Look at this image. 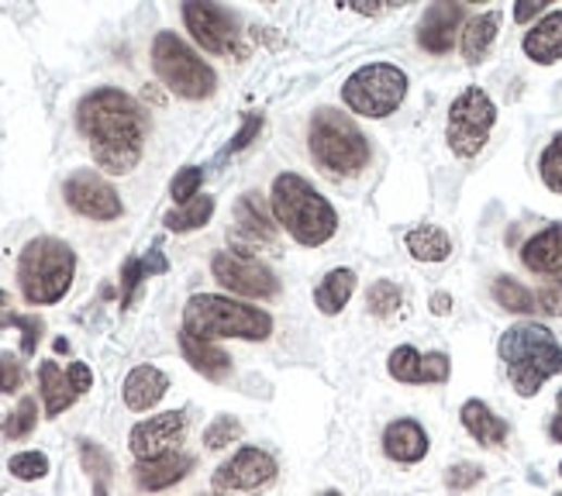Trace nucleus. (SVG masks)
<instances>
[{"instance_id": "f257e3e1", "label": "nucleus", "mask_w": 562, "mask_h": 496, "mask_svg": "<svg viewBox=\"0 0 562 496\" xmlns=\"http://www.w3.org/2000/svg\"><path fill=\"white\" fill-rule=\"evenodd\" d=\"M76 128L87 138L93 163L111 176H128L146 152L149 114L117 87H97L76 104Z\"/></svg>"}, {"instance_id": "f03ea898", "label": "nucleus", "mask_w": 562, "mask_h": 496, "mask_svg": "<svg viewBox=\"0 0 562 496\" xmlns=\"http://www.w3.org/2000/svg\"><path fill=\"white\" fill-rule=\"evenodd\" d=\"M270 207H273L276 225H284V231L294 242L308 249H321L325 242H332L338 231L335 207L297 173L276 176L270 190Z\"/></svg>"}, {"instance_id": "7ed1b4c3", "label": "nucleus", "mask_w": 562, "mask_h": 496, "mask_svg": "<svg viewBox=\"0 0 562 496\" xmlns=\"http://www.w3.org/2000/svg\"><path fill=\"white\" fill-rule=\"evenodd\" d=\"M200 342L217 339H242V342H266L273 334V317L252 304L232 301L221 293H193L184 307V328Z\"/></svg>"}, {"instance_id": "20e7f679", "label": "nucleus", "mask_w": 562, "mask_h": 496, "mask_svg": "<svg viewBox=\"0 0 562 496\" xmlns=\"http://www.w3.org/2000/svg\"><path fill=\"white\" fill-rule=\"evenodd\" d=\"M500 359L508 366V380L521 396H535L541 383L562 372V345L538 321H521L500 334Z\"/></svg>"}, {"instance_id": "39448f33", "label": "nucleus", "mask_w": 562, "mask_h": 496, "mask_svg": "<svg viewBox=\"0 0 562 496\" xmlns=\"http://www.w3.org/2000/svg\"><path fill=\"white\" fill-rule=\"evenodd\" d=\"M76 276V252L63 238L38 234L17 255V283H22L25 301L35 307L59 304L73 287Z\"/></svg>"}, {"instance_id": "423d86ee", "label": "nucleus", "mask_w": 562, "mask_h": 496, "mask_svg": "<svg viewBox=\"0 0 562 496\" xmlns=\"http://www.w3.org/2000/svg\"><path fill=\"white\" fill-rule=\"evenodd\" d=\"M308 149L311 158L328 169L332 176H359L370 166V138L359 131V125L349 114L335 111V107H321L314 111L311 125H308Z\"/></svg>"}, {"instance_id": "0eeeda50", "label": "nucleus", "mask_w": 562, "mask_h": 496, "mask_svg": "<svg viewBox=\"0 0 562 496\" xmlns=\"http://www.w3.org/2000/svg\"><path fill=\"white\" fill-rule=\"evenodd\" d=\"M152 69L176 97H187V101H204V97H211L214 87H217L214 69L184 42V38L173 35V31H159L155 35V42H152Z\"/></svg>"}, {"instance_id": "6e6552de", "label": "nucleus", "mask_w": 562, "mask_h": 496, "mask_svg": "<svg viewBox=\"0 0 562 496\" xmlns=\"http://www.w3.org/2000/svg\"><path fill=\"white\" fill-rule=\"evenodd\" d=\"M408 97V73L394 66V63H370L363 69H355L346 87H342V101L349 104L352 114L363 117H390Z\"/></svg>"}, {"instance_id": "1a4fd4ad", "label": "nucleus", "mask_w": 562, "mask_h": 496, "mask_svg": "<svg viewBox=\"0 0 562 496\" xmlns=\"http://www.w3.org/2000/svg\"><path fill=\"white\" fill-rule=\"evenodd\" d=\"M494 125H497V104L490 101V93L484 87H466L449 104L446 142H449L452 155L476 158L490 142Z\"/></svg>"}, {"instance_id": "9d476101", "label": "nucleus", "mask_w": 562, "mask_h": 496, "mask_svg": "<svg viewBox=\"0 0 562 496\" xmlns=\"http://www.w3.org/2000/svg\"><path fill=\"white\" fill-rule=\"evenodd\" d=\"M184 25L193 35V42L211 55L246 59L242 25H238L235 11L221 4H184Z\"/></svg>"}, {"instance_id": "9b49d317", "label": "nucleus", "mask_w": 562, "mask_h": 496, "mask_svg": "<svg viewBox=\"0 0 562 496\" xmlns=\"http://www.w3.org/2000/svg\"><path fill=\"white\" fill-rule=\"evenodd\" d=\"M63 196H66L70 211L87 217V221L108 225L125 214V204H122V196H117V190L93 169H76L63 183Z\"/></svg>"}, {"instance_id": "f8f14e48", "label": "nucleus", "mask_w": 562, "mask_h": 496, "mask_svg": "<svg viewBox=\"0 0 562 496\" xmlns=\"http://www.w3.org/2000/svg\"><path fill=\"white\" fill-rule=\"evenodd\" d=\"M211 272L214 280L225 287L235 296H252V301H270V296L279 293L276 276L255 259H246L238 252H217L211 259Z\"/></svg>"}, {"instance_id": "ddd939ff", "label": "nucleus", "mask_w": 562, "mask_h": 496, "mask_svg": "<svg viewBox=\"0 0 562 496\" xmlns=\"http://www.w3.org/2000/svg\"><path fill=\"white\" fill-rule=\"evenodd\" d=\"M276 480V459L266 448L246 445L238 448L228 462H221L214 472V489H238V493H255Z\"/></svg>"}, {"instance_id": "4468645a", "label": "nucleus", "mask_w": 562, "mask_h": 496, "mask_svg": "<svg viewBox=\"0 0 562 496\" xmlns=\"http://www.w3.org/2000/svg\"><path fill=\"white\" fill-rule=\"evenodd\" d=\"M184 434H187V414L166 410V414H155L149 421H138L128 434V448L138 462L159 459V455L176 452V445L184 442Z\"/></svg>"}, {"instance_id": "2eb2a0df", "label": "nucleus", "mask_w": 562, "mask_h": 496, "mask_svg": "<svg viewBox=\"0 0 562 496\" xmlns=\"http://www.w3.org/2000/svg\"><path fill=\"white\" fill-rule=\"evenodd\" d=\"M387 372L397 383H411V386H432V383H446L452 363L446 352H417L414 345H397L387 359Z\"/></svg>"}, {"instance_id": "dca6fc26", "label": "nucleus", "mask_w": 562, "mask_h": 496, "mask_svg": "<svg viewBox=\"0 0 562 496\" xmlns=\"http://www.w3.org/2000/svg\"><path fill=\"white\" fill-rule=\"evenodd\" d=\"M466 25V8L463 4H432L421 14L417 25V46L432 52V55H446L455 49L459 35Z\"/></svg>"}, {"instance_id": "f3484780", "label": "nucleus", "mask_w": 562, "mask_h": 496, "mask_svg": "<svg viewBox=\"0 0 562 496\" xmlns=\"http://www.w3.org/2000/svg\"><path fill=\"white\" fill-rule=\"evenodd\" d=\"M193 469V459L184 452H170V455H159V459H146V462H135L132 475H135V486L146 489V493H159V489H170L179 480H187Z\"/></svg>"}, {"instance_id": "a211bd4d", "label": "nucleus", "mask_w": 562, "mask_h": 496, "mask_svg": "<svg viewBox=\"0 0 562 496\" xmlns=\"http://www.w3.org/2000/svg\"><path fill=\"white\" fill-rule=\"evenodd\" d=\"M521 263L535 276H562V221L532 234L521 249Z\"/></svg>"}, {"instance_id": "6ab92c4d", "label": "nucleus", "mask_w": 562, "mask_h": 496, "mask_svg": "<svg viewBox=\"0 0 562 496\" xmlns=\"http://www.w3.org/2000/svg\"><path fill=\"white\" fill-rule=\"evenodd\" d=\"M166 390H170V376L163 369H155V366H135L125 376L122 400H125L128 410L146 414V410H152L159 400H163Z\"/></svg>"}, {"instance_id": "aec40b11", "label": "nucleus", "mask_w": 562, "mask_h": 496, "mask_svg": "<svg viewBox=\"0 0 562 496\" xmlns=\"http://www.w3.org/2000/svg\"><path fill=\"white\" fill-rule=\"evenodd\" d=\"M384 452H387V459H394L400 466H414L428 455V434L417 421L400 418V421L387 424V431H384Z\"/></svg>"}, {"instance_id": "412c9836", "label": "nucleus", "mask_w": 562, "mask_h": 496, "mask_svg": "<svg viewBox=\"0 0 562 496\" xmlns=\"http://www.w3.org/2000/svg\"><path fill=\"white\" fill-rule=\"evenodd\" d=\"M235 225H238V238H246L252 245H263L276 238V225L273 214L263 201V193H242L235 201Z\"/></svg>"}, {"instance_id": "4be33fe9", "label": "nucleus", "mask_w": 562, "mask_h": 496, "mask_svg": "<svg viewBox=\"0 0 562 496\" xmlns=\"http://www.w3.org/2000/svg\"><path fill=\"white\" fill-rule=\"evenodd\" d=\"M179 352H184L190 369L200 372L211 383H221L232 376V355L225 348H217L214 342H200V339H193V334L179 331Z\"/></svg>"}, {"instance_id": "5701e85b", "label": "nucleus", "mask_w": 562, "mask_h": 496, "mask_svg": "<svg viewBox=\"0 0 562 496\" xmlns=\"http://www.w3.org/2000/svg\"><path fill=\"white\" fill-rule=\"evenodd\" d=\"M525 55L538 66H552L562 59V11H549L541 22L532 25V31L521 42Z\"/></svg>"}, {"instance_id": "b1692460", "label": "nucleus", "mask_w": 562, "mask_h": 496, "mask_svg": "<svg viewBox=\"0 0 562 496\" xmlns=\"http://www.w3.org/2000/svg\"><path fill=\"white\" fill-rule=\"evenodd\" d=\"M497 31H500V11H484V14L466 17L463 35H459V49H463V59L470 66L484 63L487 52L497 42Z\"/></svg>"}, {"instance_id": "393cba45", "label": "nucleus", "mask_w": 562, "mask_h": 496, "mask_svg": "<svg viewBox=\"0 0 562 496\" xmlns=\"http://www.w3.org/2000/svg\"><path fill=\"white\" fill-rule=\"evenodd\" d=\"M459 418H463V428L473 434V442L484 445V448H500L511 434L508 421L497 418L484 400H466L463 410H459Z\"/></svg>"}, {"instance_id": "a878e982", "label": "nucleus", "mask_w": 562, "mask_h": 496, "mask_svg": "<svg viewBox=\"0 0 562 496\" xmlns=\"http://www.w3.org/2000/svg\"><path fill=\"white\" fill-rule=\"evenodd\" d=\"M38 390H42L46 418H59V414L70 410L76 404V390L70 386V376L59 369L55 363L38 366Z\"/></svg>"}, {"instance_id": "bb28decb", "label": "nucleus", "mask_w": 562, "mask_h": 496, "mask_svg": "<svg viewBox=\"0 0 562 496\" xmlns=\"http://www.w3.org/2000/svg\"><path fill=\"white\" fill-rule=\"evenodd\" d=\"M404 245L417 263H446L452 255V238L438 225H417L404 234Z\"/></svg>"}, {"instance_id": "cd10ccee", "label": "nucleus", "mask_w": 562, "mask_h": 496, "mask_svg": "<svg viewBox=\"0 0 562 496\" xmlns=\"http://www.w3.org/2000/svg\"><path fill=\"white\" fill-rule=\"evenodd\" d=\"M352 290H355V272L352 269H332L325 280H321V287L314 290V304L321 314L332 317L349 304Z\"/></svg>"}, {"instance_id": "c85d7f7f", "label": "nucleus", "mask_w": 562, "mask_h": 496, "mask_svg": "<svg viewBox=\"0 0 562 496\" xmlns=\"http://www.w3.org/2000/svg\"><path fill=\"white\" fill-rule=\"evenodd\" d=\"M214 196H193L190 204L184 207H173L166 217H163V225L173 231V234H187V231H197V228H204L211 221V214H214Z\"/></svg>"}, {"instance_id": "c756f323", "label": "nucleus", "mask_w": 562, "mask_h": 496, "mask_svg": "<svg viewBox=\"0 0 562 496\" xmlns=\"http://www.w3.org/2000/svg\"><path fill=\"white\" fill-rule=\"evenodd\" d=\"M494 301L508 314H535L538 310L535 293L528 287H521L514 276H497V280H494Z\"/></svg>"}, {"instance_id": "7c9ffc66", "label": "nucleus", "mask_w": 562, "mask_h": 496, "mask_svg": "<svg viewBox=\"0 0 562 496\" xmlns=\"http://www.w3.org/2000/svg\"><path fill=\"white\" fill-rule=\"evenodd\" d=\"M79 462L90 472L93 480V496H108V483H111V459L108 452L93 445V442H79Z\"/></svg>"}, {"instance_id": "2f4dec72", "label": "nucleus", "mask_w": 562, "mask_h": 496, "mask_svg": "<svg viewBox=\"0 0 562 496\" xmlns=\"http://www.w3.org/2000/svg\"><path fill=\"white\" fill-rule=\"evenodd\" d=\"M35 424H38V404L32 400V396H25V400L17 404V410H11L8 418H4L0 431H4V438L17 442V438H28Z\"/></svg>"}, {"instance_id": "473e14b6", "label": "nucleus", "mask_w": 562, "mask_h": 496, "mask_svg": "<svg viewBox=\"0 0 562 496\" xmlns=\"http://www.w3.org/2000/svg\"><path fill=\"white\" fill-rule=\"evenodd\" d=\"M538 173H541V183H546L552 193H562V131L552 138L546 149H541Z\"/></svg>"}, {"instance_id": "72a5a7b5", "label": "nucleus", "mask_w": 562, "mask_h": 496, "mask_svg": "<svg viewBox=\"0 0 562 496\" xmlns=\"http://www.w3.org/2000/svg\"><path fill=\"white\" fill-rule=\"evenodd\" d=\"M400 301H404V293H400V287L394 280H376L370 290H366V307L376 314V317H390Z\"/></svg>"}, {"instance_id": "f704fd0d", "label": "nucleus", "mask_w": 562, "mask_h": 496, "mask_svg": "<svg viewBox=\"0 0 562 496\" xmlns=\"http://www.w3.org/2000/svg\"><path fill=\"white\" fill-rule=\"evenodd\" d=\"M8 472L22 483H35L49 472V459H46V452H17V455H11Z\"/></svg>"}, {"instance_id": "c9c22d12", "label": "nucleus", "mask_w": 562, "mask_h": 496, "mask_svg": "<svg viewBox=\"0 0 562 496\" xmlns=\"http://www.w3.org/2000/svg\"><path fill=\"white\" fill-rule=\"evenodd\" d=\"M200 183H204V169L200 166H184L173 180H170V196L176 201V207L190 204L193 196H200Z\"/></svg>"}, {"instance_id": "e433bc0d", "label": "nucleus", "mask_w": 562, "mask_h": 496, "mask_svg": "<svg viewBox=\"0 0 562 496\" xmlns=\"http://www.w3.org/2000/svg\"><path fill=\"white\" fill-rule=\"evenodd\" d=\"M238 438H242V421H238V418H228V414H221V418H214V421L208 424V431H204V445H208L211 452L228 448V445H235Z\"/></svg>"}, {"instance_id": "4c0bfd02", "label": "nucleus", "mask_w": 562, "mask_h": 496, "mask_svg": "<svg viewBox=\"0 0 562 496\" xmlns=\"http://www.w3.org/2000/svg\"><path fill=\"white\" fill-rule=\"evenodd\" d=\"M263 128H266V117L263 114H246V122H242V128L235 131V138L225 145V152H221V163H225V158H232V155H238V152H246L259 135H263Z\"/></svg>"}, {"instance_id": "58836bf2", "label": "nucleus", "mask_w": 562, "mask_h": 496, "mask_svg": "<svg viewBox=\"0 0 562 496\" xmlns=\"http://www.w3.org/2000/svg\"><path fill=\"white\" fill-rule=\"evenodd\" d=\"M484 475H487L484 466H476V462H455V466L446 469V486L452 493H466V489L484 483Z\"/></svg>"}, {"instance_id": "ea45409f", "label": "nucleus", "mask_w": 562, "mask_h": 496, "mask_svg": "<svg viewBox=\"0 0 562 496\" xmlns=\"http://www.w3.org/2000/svg\"><path fill=\"white\" fill-rule=\"evenodd\" d=\"M0 325H11V328L22 331V352H25V355H35V352H38V339H42V331H46L42 317H22V314H11V317H4V321H0Z\"/></svg>"}, {"instance_id": "a19ab883", "label": "nucleus", "mask_w": 562, "mask_h": 496, "mask_svg": "<svg viewBox=\"0 0 562 496\" xmlns=\"http://www.w3.org/2000/svg\"><path fill=\"white\" fill-rule=\"evenodd\" d=\"M142 280H146V266L138 255H132V259H125V266H122V307H132Z\"/></svg>"}, {"instance_id": "79ce46f5", "label": "nucleus", "mask_w": 562, "mask_h": 496, "mask_svg": "<svg viewBox=\"0 0 562 496\" xmlns=\"http://www.w3.org/2000/svg\"><path fill=\"white\" fill-rule=\"evenodd\" d=\"M535 304H538L541 314L562 317V276H555V280H549L546 287L535 293Z\"/></svg>"}, {"instance_id": "37998d69", "label": "nucleus", "mask_w": 562, "mask_h": 496, "mask_svg": "<svg viewBox=\"0 0 562 496\" xmlns=\"http://www.w3.org/2000/svg\"><path fill=\"white\" fill-rule=\"evenodd\" d=\"M25 383V369L14 355H0V393H17Z\"/></svg>"}, {"instance_id": "c03bdc74", "label": "nucleus", "mask_w": 562, "mask_h": 496, "mask_svg": "<svg viewBox=\"0 0 562 496\" xmlns=\"http://www.w3.org/2000/svg\"><path fill=\"white\" fill-rule=\"evenodd\" d=\"M546 0H521V4H514V22L517 25H528V22H541V17H546Z\"/></svg>"}, {"instance_id": "a18cd8bd", "label": "nucleus", "mask_w": 562, "mask_h": 496, "mask_svg": "<svg viewBox=\"0 0 562 496\" xmlns=\"http://www.w3.org/2000/svg\"><path fill=\"white\" fill-rule=\"evenodd\" d=\"M66 376H70V386L76 390V396H79V393H87V390L93 386V372H90V366H87V363H70Z\"/></svg>"}, {"instance_id": "49530a36", "label": "nucleus", "mask_w": 562, "mask_h": 496, "mask_svg": "<svg viewBox=\"0 0 562 496\" xmlns=\"http://www.w3.org/2000/svg\"><path fill=\"white\" fill-rule=\"evenodd\" d=\"M428 307H432V314H438V317H446V314H452V296H449L446 290H438V293H432V301H428Z\"/></svg>"}, {"instance_id": "de8ad7c7", "label": "nucleus", "mask_w": 562, "mask_h": 496, "mask_svg": "<svg viewBox=\"0 0 562 496\" xmlns=\"http://www.w3.org/2000/svg\"><path fill=\"white\" fill-rule=\"evenodd\" d=\"M142 266H146V276H155V272H166V269H170V263L163 259V252H159V249H152V252L146 255Z\"/></svg>"}, {"instance_id": "09e8293b", "label": "nucleus", "mask_w": 562, "mask_h": 496, "mask_svg": "<svg viewBox=\"0 0 562 496\" xmlns=\"http://www.w3.org/2000/svg\"><path fill=\"white\" fill-rule=\"evenodd\" d=\"M342 8H352L359 14H379V11H384L379 4H373V0H349V4H342Z\"/></svg>"}, {"instance_id": "8fccbe9b", "label": "nucleus", "mask_w": 562, "mask_h": 496, "mask_svg": "<svg viewBox=\"0 0 562 496\" xmlns=\"http://www.w3.org/2000/svg\"><path fill=\"white\" fill-rule=\"evenodd\" d=\"M549 434H552V442H559V445H562V414H559V418H552Z\"/></svg>"}, {"instance_id": "3c124183", "label": "nucleus", "mask_w": 562, "mask_h": 496, "mask_svg": "<svg viewBox=\"0 0 562 496\" xmlns=\"http://www.w3.org/2000/svg\"><path fill=\"white\" fill-rule=\"evenodd\" d=\"M0 307H8V293L4 290H0Z\"/></svg>"}, {"instance_id": "603ef678", "label": "nucleus", "mask_w": 562, "mask_h": 496, "mask_svg": "<svg viewBox=\"0 0 562 496\" xmlns=\"http://www.w3.org/2000/svg\"><path fill=\"white\" fill-rule=\"evenodd\" d=\"M555 407H559V414H562V390H559V396H555Z\"/></svg>"}, {"instance_id": "864d4df0", "label": "nucleus", "mask_w": 562, "mask_h": 496, "mask_svg": "<svg viewBox=\"0 0 562 496\" xmlns=\"http://www.w3.org/2000/svg\"><path fill=\"white\" fill-rule=\"evenodd\" d=\"M321 496H342V493H338V489H328V493H321Z\"/></svg>"}, {"instance_id": "5fc2aeb1", "label": "nucleus", "mask_w": 562, "mask_h": 496, "mask_svg": "<svg viewBox=\"0 0 562 496\" xmlns=\"http://www.w3.org/2000/svg\"><path fill=\"white\" fill-rule=\"evenodd\" d=\"M559 475H562V462H559Z\"/></svg>"}, {"instance_id": "6e6d98bb", "label": "nucleus", "mask_w": 562, "mask_h": 496, "mask_svg": "<svg viewBox=\"0 0 562 496\" xmlns=\"http://www.w3.org/2000/svg\"><path fill=\"white\" fill-rule=\"evenodd\" d=\"M211 496H221V493H211Z\"/></svg>"}, {"instance_id": "4d7b16f0", "label": "nucleus", "mask_w": 562, "mask_h": 496, "mask_svg": "<svg viewBox=\"0 0 562 496\" xmlns=\"http://www.w3.org/2000/svg\"><path fill=\"white\" fill-rule=\"evenodd\" d=\"M555 496H562V493H555Z\"/></svg>"}]
</instances>
